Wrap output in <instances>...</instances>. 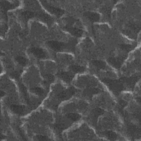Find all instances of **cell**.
<instances>
[{
  "mask_svg": "<svg viewBox=\"0 0 141 141\" xmlns=\"http://www.w3.org/2000/svg\"><path fill=\"white\" fill-rule=\"evenodd\" d=\"M30 51L35 57L39 58H44L46 57L47 56L44 50H43L41 48L32 47L30 49Z\"/></svg>",
  "mask_w": 141,
  "mask_h": 141,
  "instance_id": "1",
  "label": "cell"
},
{
  "mask_svg": "<svg viewBox=\"0 0 141 141\" xmlns=\"http://www.w3.org/2000/svg\"><path fill=\"white\" fill-rule=\"evenodd\" d=\"M47 45L52 50L55 51H61L64 46V44L57 41H49L47 42Z\"/></svg>",
  "mask_w": 141,
  "mask_h": 141,
  "instance_id": "2",
  "label": "cell"
},
{
  "mask_svg": "<svg viewBox=\"0 0 141 141\" xmlns=\"http://www.w3.org/2000/svg\"><path fill=\"white\" fill-rule=\"evenodd\" d=\"M45 6L48 9V10H49L51 13L56 15L57 17H60V16L62 15L64 13V11L63 10L59 8H57L53 6H51L50 5L45 4Z\"/></svg>",
  "mask_w": 141,
  "mask_h": 141,
  "instance_id": "3",
  "label": "cell"
},
{
  "mask_svg": "<svg viewBox=\"0 0 141 141\" xmlns=\"http://www.w3.org/2000/svg\"><path fill=\"white\" fill-rule=\"evenodd\" d=\"M84 15L91 22H96V21H97L100 19L99 14L95 12H86L85 13Z\"/></svg>",
  "mask_w": 141,
  "mask_h": 141,
  "instance_id": "4",
  "label": "cell"
},
{
  "mask_svg": "<svg viewBox=\"0 0 141 141\" xmlns=\"http://www.w3.org/2000/svg\"><path fill=\"white\" fill-rule=\"evenodd\" d=\"M58 76L61 78L62 80L66 82H69L72 80L73 76V75L69 72H62L58 74Z\"/></svg>",
  "mask_w": 141,
  "mask_h": 141,
  "instance_id": "5",
  "label": "cell"
},
{
  "mask_svg": "<svg viewBox=\"0 0 141 141\" xmlns=\"http://www.w3.org/2000/svg\"><path fill=\"white\" fill-rule=\"evenodd\" d=\"M66 29L69 32H70V34H72V35L76 36H82L83 33V32L82 30L77 28H73V27H67Z\"/></svg>",
  "mask_w": 141,
  "mask_h": 141,
  "instance_id": "6",
  "label": "cell"
},
{
  "mask_svg": "<svg viewBox=\"0 0 141 141\" xmlns=\"http://www.w3.org/2000/svg\"><path fill=\"white\" fill-rule=\"evenodd\" d=\"M21 15H22V17L25 19L28 20L30 18L34 17L36 15V14L32 12L29 11V10H26V11H24L21 13Z\"/></svg>",
  "mask_w": 141,
  "mask_h": 141,
  "instance_id": "7",
  "label": "cell"
},
{
  "mask_svg": "<svg viewBox=\"0 0 141 141\" xmlns=\"http://www.w3.org/2000/svg\"><path fill=\"white\" fill-rule=\"evenodd\" d=\"M110 63L116 68L120 67L121 66V64L122 63V60L121 58H113L110 59Z\"/></svg>",
  "mask_w": 141,
  "mask_h": 141,
  "instance_id": "8",
  "label": "cell"
},
{
  "mask_svg": "<svg viewBox=\"0 0 141 141\" xmlns=\"http://www.w3.org/2000/svg\"><path fill=\"white\" fill-rule=\"evenodd\" d=\"M12 110L15 113H17V114H22L24 111V109L23 107L19 106V105H12L11 107Z\"/></svg>",
  "mask_w": 141,
  "mask_h": 141,
  "instance_id": "9",
  "label": "cell"
},
{
  "mask_svg": "<svg viewBox=\"0 0 141 141\" xmlns=\"http://www.w3.org/2000/svg\"><path fill=\"white\" fill-rule=\"evenodd\" d=\"M70 69H71L73 72L75 73H80L83 72L84 71L85 68L80 66H78V65H72L70 67Z\"/></svg>",
  "mask_w": 141,
  "mask_h": 141,
  "instance_id": "10",
  "label": "cell"
},
{
  "mask_svg": "<svg viewBox=\"0 0 141 141\" xmlns=\"http://www.w3.org/2000/svg\"><path fill=\"white\" fill-rule=\"evenodd\" d=\"M15 59H16V61H17V62L22 66H25L27 64L26 59L23 56H18L15 58Z\"/></svg>",
  "mask_w": 141,
  "mask_h": 141,
  "instance_id": "11",
  "label": "cell"
},
{
  "mask_svg": "<svg viewBox=\"0 0 141 141\" xmlns=\"http://www.w3.org/2000/svg\"><path fill=\"white\" fill-rule=\"evenodd\" d=\"M93 64L95 67L100 69H104L105 68V64L104 62L99 60H96L93 62Z\"/></svg>",
  "mask_w": 141,
  "mask_h": 141,
  "instance_id": "12",
  "label": "cell"
},
{
  "mask_svg": "<svg viewBox=\"0 0 141 141\" xmlns=\"http://www.w3.org/2000/svg\"><path fill=\"white\" fill-rule=\"evenodd\" d=\"M37 16L39 18L42 19V20L46 21V22H48V21H50L51 20L50 17H49V16H48V15H47L46 14H44V13L37 14Z\"/></svg>",
  "mask_w": 141,
  "mask_h": 141,
  "instance_id": "13",
  "label": "cell"
},
{
  "mask_svg": "<svg viewBox=\"0 0 141 141\" xmlns=\"http://www.w3.org/2000/svg\"><path fill=\"white\" fill-rule=\"evenodd\" d=\"M67 117L74 121H78L80 118V116L78 114H77V113H69V114H68Z\"/></svg>",
  "mask_w": 141,
  "mask_h": 141,
  "instance_id": "14",
  "label": "cell"
},
{
  "mask_svg": "<svg viewBox=\"0 0 141 141\" xmlns=\"http://www.w3.org/2000/svg\"><path fill=\"white\" fill-rule=\"evenodd\" d=\"M32 90L33 91L34 93H35V94H36L37 95H42L43 94H44V90L41 89V88L36 87V88H34L32 89Z\"/></svg>",
  "mask_w": 141,
  "mask_h": 141,
  "instance_id": "15",
  "label": "cell"
},
{
  "mask_svg": "<svg viewBox=\"0 0 141 141\" xmlns=\"http://www.w3.org/2000/svg\"><path fill=\"white\" fill-rule=\"evenodd\" d=\"M106 135L110 139H115L116 138V134L115 133L112 131H108L106 132Z\"/></svg>",
  "mask_w": 141,
  "mask_h": 141,
  "instance_id": "16",
  "label": "cell"
},
{
  "mask_svg": "<svg viewBox=\"0 0 141 141\" xmlns=\"http://www.w3.org/2000/svg\"><path fill=\"white\" fill-rule=\"evenodd\" d=\"M120 47L123 50L126 51H129L131 50V48H132L131 45H128V44H122L120 46Z\"/></svg>",
  "mask_w": 141,
  "mask_h": 141,
  "instance_id": "17",
  "label": "cell"
},
{
  "mask_svg": "<svg viewBox=\"0 0 141 141\" xmlns=\"http://www.w3.org/2000/svg\"><path fill=\"white\" fill-rule=\"evenodd\" d=\"M20 73L19 72L15 71V72H13V73H11V76L14 78L17 79L20 76Z\"/></svg>",
  "mask_w": 141,
  "mask_h": 141,
  "instance_id": "18",
  "label": "cell"
},
{
  "mask_svg": "<svg viewBox=\"0 0 141 141\" xmlns=\"http://www.w3.org/2000/svg\"><path fill=\"white\" fill-rule=\"evenodd\" d=\"M36 139L38 140H48L49 139L46 136H44V135H37V136H36Z\"/></svg>",
  "mask_w": 141,
  "mask_h": 141,
  "instance_id": "19",
  "label": "cell"
},
{
  "mask_svg": "<svg viewBox=\"0 0 141 141\" xmlns=\"http://www.w3.org/2000/svg\"><path fill=\"white\" fill-rule=\"evenodd\" d=\"M46 79H47V81L52 82V80H53L54 77H53V76H52L51 74H47L46 76Z\"/></svg>",
  "mask_w": 141,
  "mask_h": 141,
  "instance_id": "20",
  "label": "cell"
}]
</instances>
